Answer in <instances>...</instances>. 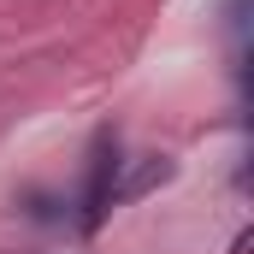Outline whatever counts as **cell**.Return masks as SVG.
I'll return each mask as SVG.
<instances>
[{
    "mask_svg": "<svg viewBox=\"0 0 254 254\" xmlns=\"http://www.w3.org/2000/svg\"><path fill=\"white\" fill-rule=\"evenodd\" d=\"M113 172H119V148L101 136L95 166H89V201H83V225H101V213L113 207Z\"/></svg>",
    "mask_w": 254,
    "mask_h": 254,
    "instance_id": "6da1fadb",
    "label": "cell"
}]
</instances>
